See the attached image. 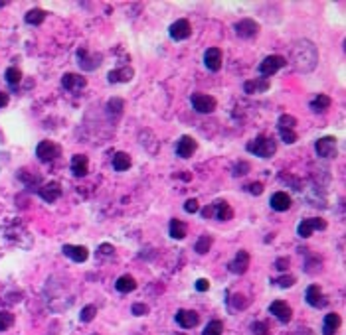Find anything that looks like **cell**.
I'll use <instances>...</instances> for the list:
<instances>
[{"label": "cell", "instance_id": "cell-14", "mask_svg": "<svg viewBox=\"0 0 346 335\" xmlns=\"http://www.w3.org/2000/svg\"><path fill=\"white\" fill-rule=\"evenodd\" d=\"M204 64L210 71H220L222 67V49L220 48H208L204 53Z\"/></svg>", "mask_w": 346, "mask_h": 335}, {"label": "cell", "instance_id": "cell-12", "mask_svg": "<svg viewBox=\"0 0 346 335\" xmlns=\"http://www.w3.org/2000/svg\"><path fill=\"white\" fill-rule=\"evenodd\" d=\"M271 314L279 319V321H283V323H287L291 319V316H293V312H291V308H289V303L287 302H283V300H275L273 303H271Z\"/></svg>", "mask_w": 346, "mask_h": 335}, {"label": "cell", "instance_id": "cell-30", "mask_svg": "<svg viewBox=\"0 0 346 335\" xmlns=\"http://www.w3.org/2000/svg\"><path fill=\"white\" fill-rule=\"evenodd\" d=\"M26 24H30V26H40L44 20H46V12L40 10V8H34L30 12H26Z\"/></svg>", "mask_w": 346, "mask_h": 335}, {"label": "cell", "instance_id": "cell-33", "mask_svg": "<svg viewBox=\"0 0 346 335\" xmlns=\"http://www.w3.org/2000/svg\"><path fill=\"white\" fill-rule=\"evenodd\" d=\"M4 77H6V81H8L10 85H18V83L22 81V71H20L18 67H8L6 73H4Z\"/></svg>", "mask_w": 346, "mask_h": 335}, {"label": "cell", "instance_id": "cell-49", "mask_svg": "<svg viewBox=\"0 0 346 335\" xmlns=\"http://www.w3.org/2000/svg\"><path fill=\"white\" fill-rule=\"evenodd\" d=\"M99 249H101V255H111V253L115 251V249H113L111 245H101Z\"/></svg>", "mask_w": 346, "mask_h": 335}, {"label": "cell", "instance_id": "cell-10", "mask_svg": "<svg viewBox=\"0 0 346 335\" xmlns=\"http://www.w3.org/2000/svg\"><path fill=\"white\" fill-rule=\"evenodd\" d=\"M62 85H64L66 91H69V93H77V91H81L85 85H87V81H85V77H81V75L66 73L62 77Z\"/></svg>", "mask_w": 346, "mask_h": 335}, {"label": "cell", "instance_id": "cell-8", "mask_svg": "<svg viewBox=\"0 0 346 335\" xmlns=\"http://www.w3.org/2000/svg\"><path fill=\"white\" fill-rule=\"evenodd\" d=\"M192 107L202 114H208V112H212L216 109V99L210 97V95L196 93V95H192Z\"/></svg>", "mask_w": 346, "mask_h": 335}, {"label": "cell", "instance_id": "cell-5", "mask_svg": "<svg viewBox=\"0 0 346 335\" xmlns=\"http://www.w3.org/2000/svg\"><path fill=\"white\" fill-rule=\"evenodd\" d=\"M316 229L325 231V229H327V221H325V219H319V217L303 219V221L299 223V227H297V233H299L301 239H309V237L312 235V231H316Z\"/></svg>", "mask_w": 346, "mask_h": 335}, {"label": "cell", "instance_id": "cell-47", "mask_svg": "<svg viewBox=\"0 0 346 335\" xmlns=\"http://www.w3.org/2000/svg\"><path fill=\"white\" fill-rule=\"evenodd\" d=\"M275 266H277L279 270H287V268H289V258H287V256L277 258V260H275Z\"/></svg>", "mask_w": 346, "mask_h": 335}, {"label": "cell", "instance_id": "cell-23", "mask_svg": "<svg viewBox=\"0 0 346 335\" xmlns=\"http://www.w3.org/2000/svg\"><path fill=\"white\" fill-rule=\"evenodd\" d=\"M135 75V71L131 67H121V69H115L109 73V83H127L131 81Z\"/></svg>", "mask_w": 346, "mask_h": 335}, {"label": "cell", "instance_id": "cell-24", "mask_svg": "<svg viewBox=\"0 0 346 335\" xmlns=\"http://www.w3.org/2000/svg\"><path fill=\"white\" fill-rule=\"evenodd\" d=\"M340 327V316L338 314H327L325 323H323V333L325 335H334Z\"/></svg>", "mask_w": 346, "mask_h": 335}, {"label": "cell", "instance_id": "cell-2", "mask_svg": "<svg viewBox=\"0 0 346 335\" xmlns=\"http://www.w3.org/2000/svg\"><path fill=\"white\" fill-rule=\"evenodd\" d=\"M247 152H251V154H255L259 158H271L277 152V144H275L273 138L257 136V138L247 142Z\"/></svg>", "mask_w": 346, "mask_h": 335}, {"label": "cell", "instance_id": "cell-36", "mask_svg": "<svg viewBox=\"0 0 346 335\" xmlns=\"http://www.w3.org/2000/svg\"><path fill=\"white\" fill-rule=\"evenodd\" d=\"M295 125H297V118L295 116H291V114H281L279 116V128H295Z\"/></svg>", "mask_w": 346, "mask_h": 335}, {"label": "cell", "instance_id": "cell-20", "mask_svg": "<svg viewBox=\"0 0 346 335\" xmlns=\"http://www.w3.org/2000/svg\"><path fill=\"white\" fill-rule=\"evenodd\" d=\"M71 172H73L75 177L87 175V172H89V160H87V156L75 154V156L71 158Z\"/></svg>", "mask_w": 346, "mask_h": 335}, {"label": "cell", "instance_id": "cell-27", "mask_svg": "<svg viewBox=\"0 0 346 335\" xmlns=\"http://www.w3.org/2000/svg\"><path fill=\"white\" fill-rule=\"evenodd\" d=\"M115 288H117L121 294H129L137 288V280L133 276H129V274H125V276H121L117 282H115Z\"/></svg>", "mask_w": 346, "mask_h": 335}, {"label": "cell", "instance_id": "cell-35", "mask_svg": "<svg viewBox=\"0 0 346 335\" xmlns=\"http://www.w3.org/2000/svg\"><path fill=\"white\" fill-rule=\"evenodd\" d=\"M95 316H97V308H95V306H85V308L81 310V314H79V319H81L83 323H89Z\"/></svg>", "mask_w": 346, "mask_h": 335}, {"label": "cell", "instance_id": "cell-18", "mask_svg": "<svg viewBox=\"0 0 346 335\" xmlns=\"http://www.w3.org/2000/svg\"><path fill=\"white\" fill-rule=\"evenodd\" d=\"M269 81L265 79V77H255V79H251V81H245V85H243V91L247 95H255V93H265V91L269 89Z\"/></svg>", "mask_w": 346, "mask_h": 335}, {"label": "cell", "instance_id": "cell-11", "mask_svg": "<svg viewBox=\"0 0 346 335\" xmlns=\"http://www.w3.org/2000/svg\"><path fill=\"white\" fill-rule=\"evenodd\" d=\"M77 57H79L81 69H85V71H93V69L99 67V64H101V55H91V57H89V53H87V49H85V48L77 49Z\"/></svg>", "mask_w": 346, "mask_h": 335}, {"label": "cell", "instance_id": "cell-32", "mask_svg": "<svg viewBox=\"0 0 346 335\" xmlns=\"http://www.w3.org/2000/svg\"><path fill=\"white\" fill-rule=\"evenodd\" d=\"M222 331H224V323L220 319H214V321H210L206 325V329L202 331V335H222Z\"/></svg>", "mask_w": 346, "mask_h": 335}, {"label": "cell", "instance_id": "cell-37", "mask_svg": "<svg viewBox=\"0 0 346 335\" xmlns=\"http://www.w3.org/2000/svg\"><path fill=\"white\" fill-rule=\"evenodd\" d=\"M279 134H281L285 144H295L297 142V132L291 130V128H279Z\"/></svg>", "mask_w": 346, "mask_h": 335}, {"label": "cell", "instance_id": "cell-9", "mask_svg": "<svg viewBox=\"0 0 346 335\" xmlns=\"http://www.w3.org/2000/svg\"><path fill=\"white\" fill-rule=\"evenodd\" d=\"M190 34H192V26H190V22L184 20V18H182V20H176L174 24L170 26V38L176 40V42L190 38Z\"/></svg>", "mask_w": 346, "mask_h": 335}, {"label": "cell", "instance_id": "cell-15", "mask_svg": "<svg viewBox=\"0 0 346 335\" xmlns=\"http://www.w3.org/2000/svg\"><path fill=\"white\" fill-rule=\"evenodd\" d=\"M196 148H198V144H196V140L192 136H182L178 140V144H176V154L180 158H190L196 152Z\"/></svg>", "mask_w": 346, "mask_h": 335}, {"label": "cell", "instance_id": "cell-17", "mask_svg": "<svg viewBox=\"0 0 346 335\" xmlns=\"http://www.w3.org/2000/svg\"><path fill=\"white\" fill-rule=\"evenodd\" d=\"M307 302H309V306H312V308H323V306H327V300H325V296H323V290L316 286V284H311V286L307 288Z\"/></svg>", "mask_w": 346, "mask_h": 335}, {"label": "cell", "instance_id": "cell-41", "mask_svg": "<svg viewBox=\"0 0 346 335\" xmlns=\"http://www.w3.org/2000/svg\"><path fill=\"white\" fill-rule=\"evenodd\" d=\"M277 284H279L281 288H291V286L295 284V276H281V278L277 280Z\"/></svg>", "mask_w": 346, "mask_h": 335}, {"label": "cell", "instance_id": "cell-46", "mask_svg": "<svg viewBox=\"0 0 346 335\" xmlns=\"http://www.w3.org/2000/svg\"><path fill=\"white\" fill-rule=\"evenodd\" d=\"M210 288V282L206 280V278H200V280H196V290L198 292H206Z\"/></svg>", "mask_w": 346, "mask_h": 335}, {"label": "cell", "instance_id": "cell-45", "mask_svg": "<svg viewBox=\"0 0 346 335\" xmlns=\"http://www.w3.org/2000/svg\"><path fill=\"white\" fill-rule=\"evenodd\" d=\"M202 217H206V219H210V217H216V205L212 203V205H208V207H204V209H202Z\"/></svg>", "mask_w": 346, "mask_h": 335}, {"label": "cell", "instance_id": "cell-34", "mask_svg": "<svg viewBox=\"0 0 346 335\" xmlns=\"http://www.w3.org/2000/svg\"><path fill=\"white\" fill-rule=\"evenodd\" d=\"M12 323H14V314H10V312H0V331L10 329Z\"/></svg>", "mask_w": 346, "mask_h": 335}, {"label": "cell", "instance_id": "cell-1", "mask_svg": "<svg viewBox=\"0 0 346 335\" xmlns=\"http://www.w3.org/2000/svg\"><path fill=\"white\" fill-rule=\"evenodd\" d=\"M291 62L295 65L297 71H303V73H309L314 69L316 62H319V51L312 46V42L309 40H299L295 46H293V51H291Z\"/></svg>", "mask_w": 346, "mask_h": 335}, {"label": "cell", "instance_id": "cell-39", "mask_svg": "<svg viewBox=\"0 0 346 335\" xmlns=\"http://www.w3.org/2000/svg\"><path fill=\"white\" fill-rule=\"evenodd\" d=\"M251 331H253L255 335H267V333H269V331H267V323H263V321L251 323Z\"/></svg>", "mask_w": 346, "mask_h": 335}, {"label": "cell", "instance_id": "cell-44", "mask_svg": "<svg viewBox=\"0 0 346 335\" xmlns=\"http://www.w3.org/2000/svg\"><path fill=\"white\" fill-rule=\"evenodd\" d=\"M247 191L253 193V195H261V193H263V184H259V181H257V184H249V186H247Z\"/></svg>", "mask_w": 346, "mask_h": 335}, {"label": "cell", "instance_id": "cell-6", "mask_svg": "<svg viewBox=\"0 0 346 335\" xmlns=\"http://www.w3.org/2000/svg\"><path fill=\"white\" fill-rule=\"evenodd\" d=\"M314 150L316 154L321 158H334L336 156V138L334 136H325V138H319L314 144Z\"/></svg>", "mask_w": 346, "mask_h": 335}, {"label": "cell", "instance_id": "cell-29", "mask_svg": "<svg viewBox=\"0 0 346 335\" xmlns=\"http://www.w3.org/2000/svg\"><path fill=\"white\" fill-rule=\"evenodd\" d=\"M186 235H188V229H186V225L182 221H178V219H172L170 221V237L172 239L182 240Z\"/></svg>", "mask_w": 346, "mask_h": 335}, {"label": "cell", "instance_id": "cell-3", "mask_svg": "<svg viewBox=\"0 0 346 335\" xmlns=\"http://www.w3.org/2000/svg\"><path fill=\"white\" fill-rule=\"evenodd\" d=\"M36 156L42 162H52L53 158L60 156V146H57L55 142H52V140H42L36 146Z\"/></svg>", "mask_w": 346, "mask_h": 335}, {"label": "cell", "instance_id": "cell-19", "mask_svg": "<svg viewBox=\"0 0 346 335\" xmlns=\"http://www.w3.org/2000/svg\"><path fill=\"white\" fill-rule=\"evenodd\" d=\"M198 321H200V316H198L196 312L180 310V312L176 314V323H178L180 327H184V329H192V327H196Z\"/></svg>", "mask_w": 346, "mask_h": 335}, {"label": "cell", "instance_id": "cell-21", "mask_svg": "<svg viewBox=\"0 0 346 335\" xmlns=\"http://www.w3.org/2000/svg\"><path fill=\"white\" fill-rule=\"evenodd\" d=\"M64 255L69 256L73 262H85V260H87V256H89L87 249L79 247V245H66L64 247Z\"/></svg>", "mask_w": 346, "mask_h": 335}, {"label": "cell", "instance_id": "cell-40", "mask_svg": "<svg viewBox=\"0 0 346 335\" xmlns=\"http://www.w3.org/2000/svg\"><path fill=\"white\" fill-rule=\"evenodd\" d=\"M232 306H234V308H240V310H243V308H247V300H245L243 296L236 294V296L232 298Z\"/></svg>", "mask_w": 346, "mask_h": 335}, {"label": "cell", "instance_id": "cell-22", "mask_svg": "<svg viewBox=\"0 0 346 335\" xmlns=\"http://www.w3.org/2000/svg\"><path fill=\"white\" fill-rule=\"evenodd\" d=\"M271 207L275 209V211H287L291 207V197L287 195L285 191H277V193H273L271 195Z\"/></svg>", "mask_w": 346, "mask_h": 335}, {"label": "cell", "instance_id": "cell-42", "mask_svg": "<svg viewBox=\"0 0 346 335\" xmlns=\"http://www.w3.org/2000/svg\"><path fill=\"white\" fill-rule=\"evenodd\" d=\"M133 314L135 316H147L149 314V306H145V303H135V306H133Z\"/></svg>", "mask_w": 346, "mask_h": 335}, {"label": "cell", "instance_id": "cell-4", "mask_svg": "<svg viewBox=\"0 0 346 335\" xmlns=\"http://www.w3.org/2000/svg\"><path fill=\"white\" fill-rule=\"evenodd\" d=\"M287 65V59L283 55H269L265 57L261 64H259V73L261 75H273L279 69H283Z\"/></svg>", "mask_w": 346, "mask_h": 335}, {"label": "cell", "instance_id": "cell-28", "mask_svg": "<svg viewBox=\"0 0 346 335\" xmlns=\"http://www.w3.org/2000/svg\"><path fill=\"white\" fill-rule=\"evenodd\" d=\"M330 97H327V95H319V97H314L312 101H311V109L314 111V112H327L329 109H330Z\"/></svg>", "mask_w": 346, "mask_h": 335}, {"label": "cell", "instance_id": "cell-16", "mask_svg": "<svg viewBox=\"0 0 346 335\" xmlns=\"http://www.w3.org/2000/svg\"><path fill=\"white\" fill-rule=\"evenodd\" d=\"M247 268H249V253L247 251H240L236 255V258L229 262V272L243 274V272H247Z\"/></svg>", "mask_w": 346, "mask_h": 335}, {"label": "cell", "instance_id": "cell-31", "mask_svg": "<svg viewBox=\"0 0 346 335\" xmlns=\"http://www.w3.org/2000/svg\"><path fill=\"white\" fill-rule=\"evenodd\" d=\"M212 242H214V239H212V237H208V235H202V237L196 240V247H194V251H196L198 255H206V253L212 249Z\"/></svg>", "mask_w": 346, "mask_h": 335}, {"label": "cell", "instance_id": "cell-25", "mask_svg": "<svg viewBox=\"0 0 346 335\" xmlns=\"http://www.w3.org/2000/svg\"><path fill=\"white\" fill-rule=\"evenodd\" d=\"M214 205H216V217L220 221H229V219L234 217V209L229 207L227 201H216Z\"/></svg>", "mask_w": 346, "mask_h": 335}, {"label": "cell", "instance_id": "cell-26", "mask_svg": "<svg viewBox=\"0 0 346 335\" xmlns=\"http://www.w3.org/2000/svg\"><path fill=\"white\" fill-rule=\"evenodd\" d=\"M113 168L117 172H125L131 168V156L127 152H117V154L113 156Z\"/></svg>", "mask_w": 346, "mask_h": 335}, {"label": "cell", "instance_id": "cell-13", "mask_svg": "<svg viewBox=\"0 0 346 335\" xmlns=\"http://www.w3.org/2000/svg\"><path fill=\"white\" fill-rule=\"evenodd\" d=\"M38 193H40V197L44 201L53 203V201H57V199L62 197V188H60V184H55V181H50V184H46V186L40 188Z\"/></svg>", "mask_w": 346, "mask_h": 335}, {"label": "cell", "instance_id": "cell-7", "mask_svg": "<svg viewBox=\"0 0 346 335\" xmlns=\"http://www.w3.org/2000/svg\"><path fill=\"white\" fill-rule=\"evenodd\" d=\"M234 28H236V34H238L240 38H243V40H249V38L257 36V32H259V24H257L255 20H249V18L236 22Z\"/></svg>", "mask_w": 346, "mask_h": 335}, {"label": "cell", "instance_id": "cell-48", "mask_svg": "<svg viewBox=\"0 0 346 335\" xmlns=\"http://www.w3.org/2000/svg\"><path fill=\"white\" fill-rule=\"evenodd\" d=\"M8 101H10L8 93H2V91H0V109H4L8 105Z\"/></svg>", "mask_w": 346, "mask_h": 335}, {"label": "cell", "instance_id": "cell-43", "mask_svg": "<svg viewBox=\"0 0 346 335\" xmlns=\"http://www.w3.org/2000/svg\"><path fill=\"white\" fill-rule=\"evenodd\" d=\"M198 209H200V205H198L196 199H188V201L184 203V211H186V213H196Z\"/></svg>", "mask_w": 346, "mask_h": 335}, {"label": "cell", "instance_id": "cell-38", "mask_svg": "<svg viewBox=\"0 0 346 335\" xmlns=\"http://www.w3.org/2000/svg\"><path fill=\"white\" fill-rule=\"evenodd\" d=\"M249 170H251V166H249L245 160H242V162H238V164L234 166V175H245Z\"/></svg>", "mask_w": 346, "mask_h": 335}]
</instances>
